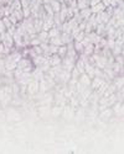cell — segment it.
Masks as SVG:
<instances>
[{
    "label": "cell",
    "mask_w": 124,
    "mask_h": 154,
    "mask_svg": "<svg viewBox=\"0 0 124 154\" xmlns=\"http://www.w3.org/2000/svg\"><path fill=\"white\" fill-rule=\"evenodd\" d=\"M113 116V111H112V107H107L102 111L98 112V117L99 120H103V121H109Z\"/></svg>",
    "instance_id": "cell-1"
},
{
    "label": "cell",
    "mask_w": 124,
    "mask_h": 154,
    "mask_svg": "<svg viewBox=\"0 0 124 154\" xmlns=\"http://www.w3.org/2000/svg\"><path fill=\"white\" fill-rule=\"evenodd\" d=\"M42 20H44V25H42V31H48L50 29H52V27L55 26L54 17L46 16V17H44Z\"/></svg>",
    "instance_id": "cell-2"
},
{
    "label": "cell",
    "mask_w": 124,
    "mask_h": 154,
    "mask_svg": "<svg viewBox=\"0 0 124 154\" xmlns=\"http://www.w3.org/2000/svg\"><path fill=\"white\" fill-rule=\"evenodd\" d=\"M34 64H32V62H31V59L30 58H21L19 62H18V67L16 68H19V69H25V68H28V67H32Z\"/></svg>",
    "instance_id": "cell-3"
},
{
    "label": "cell",
    "mask_w": 124,
    "mask_h": 154,
    "mask_svg": "<svg viewBox=\"0 0 124 154\" xmlns=\"http://www.w3.org/2000/svg\"><path fill=\"white\" fill-rule=\"evenodd\" d=\"M106 80L103 78H99V76H94V78H92L91 80V88H92V90H97V89L101 86Z\"/></svg>",
    "instance_id": "cell-4"
},
{
    "label": "cell",
    "mask_w": 124,
    "mask_h": 154,
    "mask_svg": "<svg viewBox=\"0 0 124 154\" xmlns=\"http://www.w3.org/2000/svg\"><path fill=\"white\" fill-rule=\"evenodd\" d=\"M61 62H62V58L57 54V53H55V54H51L48 57V63H50V66H58V64H61Z\"/></svg>",
    "instance_id": "cell-5"
},
{
    "label": "cell",
    "mask_w": 124,
    "mask_h": 154,
    "mask_svg": "<svg viewBox=\"0 0 124 154\" xmlns=\"http://www.w3.org/2000/svg\"><path fill=\"white\" fill-rule=\"evenodd\" d=\"M4 59H5V68H6V70H15L16 69L18 63H15L14 60H11L8 56H5Z\"/></svg>",
    "instance_id": "cell-6"
},
{
    "label": "cell",
    "mask_w": 124,
    "mask_h": 154,
    "mask_svg": "<svg viewBox=\"0 0 124 154\" xmlns=\"http://www.w3.org/2000/svg\"><path fill=\"white\" fill-rule=\"evenodd\" d=\"M91 78H90V76L88 75H87L86 73H82L81 75H80V78H78V82L80 83H82L86 88H88V86H91Z\"/></svg>",
    "instance_id": "cell-7"
},
{
    "label": "cell",
    "mask_w": 124,
    "mask_h": 154,
    "mask_svg": "<svg viewBox=\"0 0 124 154\" xmlns=\"http://www.w3.org/2000/svg\"><path fill=\"white\" fill-rule=\"evenodd\" d=\"M42 25H44V20L42 19H40V17L34 19V29H35L36 33H39L40 31H42Z\"/></svg>",
    "instance_id": "cell-8"
},
{
    "label": "cell",
    "mask_w": 124,
    "mask_h": 154,
    "mask_svg": "<svg viewBox=\"0 0 124 154\" xmlns=\"http://www.w3.org/2000/svg\"><path fill=\"white\" fill-rule=\"evenodd\" d=\"M90 9H91V12H92V14H98V12L103 11V10L106 9V6H104V4L101 2V3H98V4L93 5V6H90Z\"/></svg>",
    "instance_id": "cell-9"
},
{
    "label": "cell",
    "mask_w": 124,
    "mask_h": 154,
    "mask_svg": "<svg viewBox=\"0 0 124 154\" xmlns=\"http://www.w3.org/2000/svg\"><path fill=\"white\" fill-rule=\"evenodd\" d=\"M91 15H92V12H91L90 6H88V8H86V9L80 10V16H81L82 20H88V17H90Z\"/></svg>",
    "instance_id": "cell-10"
},
{
    "label": "cell",
    "mask_w": 124,
    "mask_h": 154,
    "mask_svg": "<svg viewBox=\"0 0 124 154\" xmlns=\"http://www.w3.org/2000/svg\"><path fill=\"white\" fill-rule=\"evenodd\" d=\"M93 52H94V45H92V43H88L87 46H84L83 47V54H86V56H92L93 54Z\"/></svg>",
    "instance_id": "cell-11"
},
{
    "label": "cell",
    "mask_w": 124,
    "mask_h": 154,
    "mask_svg": "<svg viewBox=\"0 0 124 154\" xmlns=\"http://www.w3.org/2000/svg\"><path fill=\"white\" fill-rule=\"evenodd\" d=\"M48 43H50V45H54V46H57V47L62 46V45H64V42H62V40H61V35H60V36H56V37H52V38H50Z\"/></svg>",
    "instance_id": "cell-12"
},
{
    "label": "cell",
    "mask_w": 124,
    "mask_h": 154,
    "mask_svg": "<svg viewBox=\"0 0 124 154\" xmlns=\"http://www.w3.org/2000/svg\"><path fill=\"white\" fill-rule=\"evenodd\" d=\"M47 35H48V40H50V38H52V37L60 36V35H61V31H60L56 26H54L52 29H50V30L47 31Z\"/></svg>",
    "instance_id": "cell-13"
},
{
    "label": "cell",
    "mask_w": 124,
    "mask_h": 154,
    "mask_svg": "<svg viewBox=\"0 0 124 154\" xmlns=\"http://www.w3.org/2000/svg\"><path fill=\"white\" fill-rule=\"evenodd\" d=\"M37 38H39L41 42L48 43V35H47V31H40L39 33H37Z\"/></svg>",
    "instance_id": "cell-14"
},
{
    "label": "cell",
    "mask_w": 124,
    "mask_h": 154,
    "mask_svg": "<svg viewBox=\"0 0 124 154\" xmlns=\"http://www.w3.org/2000/svg\"><path fill=\"white\" fill-rule=\"evenodd\" d=\"M66 53H67V45L60 46L58 49H57V54H58L61 58H64V57H66Z\"/></svg>",
    "instance_id": "cell-15"
},
{
    "label": "cell",
    "mask_w": 124,
    "mask_h": 154,
    "mask_svg": "<svg viewBox=\"0 0 124 154\" xmlns=\"http://www.w3.org/2000/svg\"><path fill=\"white\" fill-rule=\"evenodd\" d=\"M50 5H51L54 12H58L60 9H61V3L58 2V0H51V3H50Z\"/></svg>",
    "instance_id": "cell-16"
},
{
    "label": "cell",
    "mask_w": 124,
    "mask_h": 154,
    "mask_svg": "<svg viewBox=\"0 0 124 154\" xmlns=\"http://www.w3.org/2000/svg\"><path fill=\"white\" fill-rule=\"evenodd\" d=\"M42 6H44V9H45V11H46L47 16H50V17H54L55 12H54V10H52L51 5H50V4H42Z\"/></svg>",
    "instance_id": "cell-17"
},
{
    "label": "cell",
    "mask_w": 124,
    "mask_h": 154,
    "mask_svg": "<svg viewBox=\"0 0 124 154\" xmlns=\"http://www.w3.org/2000/svg\"><path fill=\"white\" fill-rule=\"evenodd\" d=\"M73 48L76 49V52H77L78 54L83 52V45H82L81 42H78V41H73Z\"/></svg>",
    "instance_id": "cell-18"
},
{
    "label": "cell",
    "mask_w": 124,
    "mask_h": 154,
    "mask_svg": "<svg viewBox=\"0 0 124 154\" xmlns=\"http://www.w3.org/2000/svg\"><path fill=\"white\" fill-rule=\"evenodd\" d=\"M62 109L61 106H58V105H55L52 109H51V112H52V115L54 116H60V115H62Z\"/></svg>",
    "instance_id": "cell-19"
},
{
    "label": "cell",
    "mask_w": 124,
    "mask_h": 154,
    "mask_svg": "<svg viewBox=\"0 0 124 154\" xmlns=\"http://www.w3.org/2000/svg\"><path fill=\"white\" fill-rule=\"evenodd\" d=\"M3 22H4V25H5V27H6V30L8 29H10L11 26H12V23H11V21H10V19H9V16H3Z\"/></svg>",
    "instance_id": "cell-20"
},
{
    "label": "cell",
    "mask_w": 124,
    "mask_h": 154,
    "mask_svg": "<svg viewBox=\"0 0 124 154\" xmlns=\"http://www.w3.org/2000/svg\"><path fill=\"white\" fill-rule=\"evenodd\" d=\"M80 75H81V73L78 72V69L74 67L72 70H71V78H74V79H78L80 78Z\"/></svg>",
    "instance_id": "cell-21"
},
{
    "label": "cell",
    "mask_w": 124,
    "mask_h": 154,
    "mask_svg": "<svg viewBox=\"0 0 124 154\" xmlns=\"http://www.w3.org/2000/svg\"><path fill=\"white\" fill-rule=\"evenodd\" d=\"M86 36V32L84 31H80L78 33H77V36L74 37V40L73 41H78V42H81L82 40H83V37Z\"/></svg>",
    "instance_id": "cell-22"
},
{
    "label": "cell",
    "mask_w": 124,
    "mask_h": 154,
    "mask_svg": "<svg viewBox=\"0 0 124 154\" xmlns=\"http://www.w3.org/2000/svg\"><path fill=\"white\" fill-rule=\"evenodd\" d=\"M40 43H41V41L37 38V36L35 38H31V40H30V47H32V46H40Z\"/></svg>",
    "instance_id": "cell-23"
},
{
    "label": "cell",
    "mask_w": 124,
    "mask_h": 154,
    "mask_svg": "<svg viewBox=\"0 0 124 154\" xmlns=\"http://www.w3.org/2000/svg\"><path fill=\"white\" fill-rule=\"evenodd\" d=\"M6 31V27H5V25L3 22V20H0V33H3Z\"/></svg>",
    "instance_id": "cell-24"
},
{
    "label": "cell",
    "mask_w": 124,
    "mask_h": 154,
    "mask_svg": "<svg viewBox=\"0 0 124 154\" xmlns=\"http://www.w3.org/2000/svg\"><path fill=\"white\" fill-rule=\"evenodd\" d=\"M101 2H102V0H90V6H93V5L101 3Z\"/></svg>",
    "instance_id": "cell-25"
}]
</instances>
